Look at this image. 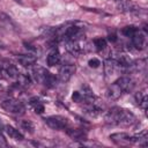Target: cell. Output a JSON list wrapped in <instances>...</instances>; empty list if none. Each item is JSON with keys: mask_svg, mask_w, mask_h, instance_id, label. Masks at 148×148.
<instances>
[{"mask_svg": "<svg viewBox=\"0 0 148 148\" xmlns=\"http://www.w3.org/2000/svg\"><path fill=\"white\" fill-rule=\"evenodd\" d=\"M105 120H106V123L112 124V125L130 126L136 121V118L131 111L119 108V106H114L106 112Z\"/></svg>", "mask_w": 148, "mask_h": 148, "instance_id": "1", "label": "cell"}, {"mask_svg": "<svg viewBox=\"0 0 148 148\" xmlns=\"http://www.w3.org/2000/svg\"><path fill=\"white\" fill-rule=\"evenodd\" d=\"M34 77L37 82L46 86L47 88H53L57 84V77L43 67H37L36 69H34Z\"/></svg>", "mask_w": 148, "mask_h": 148, "instance_id": "2", "label": "cell"}, {"mask_svg": "<svg viewBox=\"0 0 148 148\" xmlns=\"http://www.w3.org/2000/svg\"><path fill=\"white\" fill-rule=\"evenodd\" d=\"M0 106L5 111H7L9 113H14V114H23L25 111V108L22 104V102L17 101V99H13V98L2 101L0 103Z\"/></svg>", "mask_w": 148, "mask_h": 148, "instance_id": "3", "label": "cell"}, {"mask_svg": "<svg viewBox=\"0 0 148 148\" xmlns=\"http://www.w3.org/2000/svg\"><path fill=\"white\" fill-rule=\"evenodd\" d=\"M44 121L50 128L57 130V131L66 130L68 127V119L62 116H50V117H46Z\"/></svg>", "mask_w": 148, "mask_h": 148, "instance_id": "4", "label": "cell"}, {"mask_svg": "<svg viewBox=\"0 0 148 148\" xmlns=\"http://www.w3.org/2000/svg\"><path fill=\"white\" fill-rule=\"evenodd\" d=\"M75 73V65L73 64H65L61 66L58 73V79L60 82H67L71 80L73 74Z\"/></svg>", "mask_w": 148, "mask_h": 148, "instance_id": "5", "label": "cell"}, {"mask_svg": "<svg viewBox=\"0 0 148 148\" xmlns=\"http://www.w3.org/2000/svg\"><path fill=\"white\" fill-rule=\"evenodd\" d=\"M132 44L136 50H143L146 47V34L142 32L139 28L131 37Z\"/></svg>", "mask_w": 148, "mask_h": 148, "instance_id": "6", "label": "cell"}, {"mask_svg": "<svg viewBox=\"0 0 148 148\" xmlns=\"http://www.w3.org/2000/svg\"><path fill=\"white\" fill-rule=\"evenodd\" d=\"M116 82L120 87V89H121L123 92H130L133 89V87H134L133 80L131 77H128V76H121Z\"/></svg>", "mask_w": 148, "mask_h": 148, "instance_id": "7", "label": "cell"}, {"mask_svg": "<svg viewBox=\"0 0 148 148\" xmlns=\"http://www.w3.org/2000/svg\"><path fill=\"white\" fill-rule=\"evenodd\" d=\"M124 92L121 91L120 87L117 84V82H113L111 86H109L108 90H106V95H108V98L109 99H118Z\"/></svg>", "mask_w": 148, "mask_h": 148, "instance_id": "8", "label": "cell"}, {"mask_svg": "<svg viewBox=\"0 0 148 148\" xmlns=\"http://www.w3.org/2000/svg\"><path fill=\"white\" fill-rule=\"evenodd\" d=\"M17 61L24 66V67H29L35 65V62L37 61V58L34 54H17Z\"/></svg>", "mask_w": 148, "mask_h": 148, "instance_id": "9", "label": "cell"}, {"mask_svg": "<svg viewBox=\"0 0 148 148\" xmlns=\"http://www.w3.org/2000/svg\"><path fill=\"white\" fill-rule=\"evenodd\" d=\"M67 134L74 140H87V132L81 128H66Z\"/></svg>", "mask_w": 148, "mask_h": 148, "instance_id": "10", "label": "cell"}, {"mask_svg": "<svg viewBox=\"0 0 148 148\" xmlns=\"http://www.w3.org/2000/svg\"><path fill=\"white\" fill-rule=\"evenodd\" d=\"M46 62L51 67L56 66V65H58L60 62V53H59V51L57 49H52L50 51V53H49V56L46 58Z\"/></svg>", "mask_w": 148, "mask_h": 148, "instance_id": "11", "label": "cell"}, {"mask_svg": "<svg viewBox=\"0 0 148 148\" xmlns=\"http://www.w3.org/2000/svg\"><path fill=\"white\" fill-rule=\"evenodd\" d=\"M5 131H6V133H7V135L10 138V139H14V140H23L24 139V136H23V134L17 130V128H15V127H13V126H10V125H7L6 127H5Z\"/></svg>", "mask_w": 148, "mask_h": 148, "instance_id": "12", "label": "cell"}, {"mask_svg": "<svg viewBox=\"0 0 148 148\" xmlns=\"http://www.w3.org/2000/svg\"><path fill=\"white\" fill-rule=\"evenodd\" d=\"M117 67H119V65L114 59H106L104 62V71L106 75H112L116 72Z\"/></svg>", "mask_w": 148, "mask_h": 148, "instance_id": "13", "label": "cell"}, {"mask_svg": "<svg viewBox=\"0 0 148 148\" xmlns=\"http://www.w3.org/2000/svg\"><path fill=\"white\" fill-rule=\"evenodd\" d=\"M135 101H136V103H138L139 106H141L143 110H146L147 109V101H148L146 90H142V91L136 92L135 94Z\"/></svg>", "mask_w": 148, "mask_h": 148, "instance_id": "14", "label": "cell"}, {"mask_svg": "<svg viewBox=\"0 0 148 148\" xmlns=\"http://www.w3.org/2000/svg\"><path fill=\"white\" fill-rule=\"evenodd\" d=\"M110 139L117 143H131L130 135L126 133H113L110 135Z\"/></svg>", "mask_w": 148, "mask_h": 148, "instance_id": "15", "label": "cell"}, {"mask_svg": "<svg viewBox=\"0 0 148 148\" xmlns=\"http://www.w3.org/2000/svg\"><path fill=\"white\" fill-rule=\"evenodd\" d=\"M0 21L2 22V24H3L6 28L12 29V30H17L16 24L13 22V20H12L10 16H8V15H6V14H3V13H0Z\"/></svg>", "mask_w": 148, "mask_h": 148, "instance_id": "16", "label": "cell"}, {"mask_svg": "<svg viewBox=\"0 0 148 148\" xmlns=\"http://www.w3.org/2000/svg\"><path fill=\"white\" fill-rule=\"evenodd\" d=\"M30 103H31V105H32V108H34V110H35L36 113L42 114V113L44 112V105L39 102L38 98H31Z\"/></svg>", "mask_w": 148, "mask_h": 148, "instance_id": "17", "label": "cell"}, {"mask_svg": "<svg viewBox=\"0 0 148 148\" xmlns=\"http://www.w3.org/2000/svg\"><path fill=\"white\" fill-rule=\"evenodd\" d=\"M20 126H21V128L24 130L25 132H28V133H34L35 125H34L30 120H21V121H20Z\"/></svg>", "mask_w": 148, "mask_h": 148, "instance_id": "18", "label": "cell"}, {"mask_svg": "<svg viewBox=\"0 0 148 148\" xmlns=\"http://www.w3.org/2000/svg\"><path fill=\"white\" fill-rule=\"evenodd\" d=\"M94 45H95V49H96L97 51H102V50L105 49V46H106V40H105L104 38H102V37L95 38V39H94Z\"/></svg>", "mask_w": 148, "mask_h": 148, "instance_id": "19", "label": "cell"}, {"mask_svg": "<svg viewBox=\"0 0 148 148\" xmlns=\"http://www.w3.org/2000/svg\"><path fill=\"white\" fill-rule=\"evenodd\" d=\"M136 30H138L136 27H134V25H130V27H125V28L121 30V32H123L125 36H127V37H132V35H133Z\"/></svg>", "mask_w": 148, "mask_h": 148, "instance_id": "20", "label": "cell"}, {"mask_svg": "<svg viewBox=\"0 0 148 148\" xmlns=\"http://www.w3.org/2000/svg\"><path fill=\"white\" fill-rule=\"evenodd\" d=\"M88 65H89L91 68H97V67L101 65V61H99V59H97V58H92V59H90V60L88 61Z\"/></svg>", "mask_w": 148, "mask_h": 148, "instance_id": "21", "label": "cell"}, {"mask_svg": "<svg viewBox=\"0 0 148 148\" xmlns=\"http://www.w3.org/2000/svg\"><path fill=\"white\" fill-rule=\"evenodd\" d=\"M72 98H73V101H74V102L80 103V102L82 101V94H81L80 91H74V92H73V95H72Z\"/></svg>", "mask_w": 148, "mask_h": 148, "instance_id": "22", "label": "cell"}, {"mask_svg": "<svg viewBox=\"0 0 148 148\" xmlns=\"http://www.w3.org/2000/svg\"><path fill=\"white\" fill-rule=\"evenodd\" d=\"M0 147H7V142L1 134H0Z\"/></svg>", "mask_w": 148, "mask_h": 148, "instance_id": "23", "label": "cell"}, {"mask_svg": "<svg viewBox=\"0 0 148 148\" xmlns=\"http://www.w3.org/2000/svg\"><path fill=\"white\" fill-rule=\"evenodd\" d=\"M109 40H111V42H116V40H117V37H116L114 35H110V36H109Z\"/></svg>", "mask_w": 148, "mask_h": 148, "instance_id": "24", "label": "cell"}, {"mask_svg": "<svg viewBox=\"0 0 148 148\" xmlns=\"http://www.w3.org/2000/svg\"><path fill=\"white\" fill-rule=\"evenodd\" d=\"M0 47H1V49H5V44L2 43V40H1V39H0Z\"/></svg>", "mask_w": 148, "mask_h": 148, "instance_id": "25", "label": "cell"}, {"mask_svg": "<svg viewBox=\"0 0 148 148\" xmlns=\"http://www.w3.org/2000/svg\"><path fill=\"white\" fill-rule=\"evenodd\" d=\"M14 1H16V2H18V3H22V1H21V0H14Z\"/></svg>", "mask_w": 148, "mask_h": 148, "instance_id": "26", "label": "cell"}, {"mask_svg": "<svg viewBox=\"0 0 148 148\" xmlns=\"http://www.w3.org/2000/svg\"><path fill=\"white\" fill-rule=\"evenodd\" d=\"M1 89H2V86H1V83H0V90H1Z\"/></svg>", "mask_w": 148, "mask_h": 148, "instance_id": "27", "label": "cell"}]
</instances>
